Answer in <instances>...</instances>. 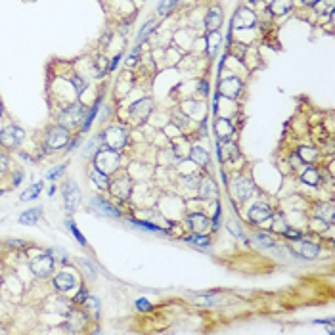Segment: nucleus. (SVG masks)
Here are the masks:
<instances>
[{
  "instance_id": "5fc2aeb1",
  "label": "nucleus",
  "mask_w": 335,
  "mask_h": 335,
  "mask_svg": "<svg viewBox=\"0 0 335 335\" xmlns=\"http://www.w3.org/2000/svg\"><path fill=\"white\" fill-rule=\"evenodd\" d=\"M86 299H88V291H86V289H80V291L75 295V303H77V304H82Z\"/></svg>"
},
{
  "instance_id": "e433bc0d",
  "label": "nucleus",
  "mask_w": 335,
  "mask_h": 335,
  "mask_svg": "<svg viewBox=\"0 0 335 335\" xmlns=\"http://www.w3.org/2000/svg\"><path fill=\"white\" fill-rule=\"evenodd\" d=\"M42 190V182H37V184H33V188H27L23 193H21V201H31V199H35L38 195V191Z\"/></svg>"
},
{
  "instance_id": "5701e85b",
  "label": "nucleus",
  "mask_w": 335,
  "mask_h": 335,
  "mask_svg": "<svg viewBox=\"0 0 335 335\" xmlns=\"http://www.w3.org/2000/svg\"><path fill=\"white\" fill-rule=\"evenodd\" d=\"M316 219H322L324 223L334 224L335 221V205L334 201H326L318 207V213H316Z\"/></svg>"
},
{
  "instance_id": "e2e57ef3",
  "label": "nucleus",
  "mask_w": 335,
  "mask_h": 335,
  "mask_svg": "<svg viewBox=\"0 0 335 335\" xmlns=\"http://www.w3.org/2000/svg\"><path fill=\"white\" fill-rule=\"evenodd\" d=\"M2 112H4V110H2V104H0V115H2Z\"/></svg>"
},
{
  "instance_id": "4be33fe9",
  "label": "nucleus",
  "mask_w": 335,
  "mask_h": 335,
  "mask_svg": "<svg viewBox=\"0 0 335 335\" xmlns=\"http://www.w3.org/2000/svg\"><path fill=\"white\" fill-rule=\"evenodd\" d=\"M301 182L306 184V186H312V188L318 186V184H320V173H318V169H314L312 165H308V167L301 173Z\"/></svg>"
},
{
  "instance_id": "6e6d98bb",
  "label": "nucleus",
  "mask_w": 335,
  "mask_h": 335,
  "mask_svg": "<svg viewBox=\"0 0 335 335\" xmlns=\"http://www.w3.org/2000/svg\"><path fill=\"white\" fill-rule=\"evenodd\" d=\"M121 58H123V54L119 52V54H117V56L113 58L112 62H110V71H115V69H117V65H119V62H121Z\"/></svg>"
},
{
  "instance_id": "cd10ccee",
  "label": "nucleus",
  "mask_w": 335,
  "mask_h": 335,
  "mask_svg": "<svg viewBox=\"0 0 335 335\" xmlns=\"http://www.w3.org/2000/svg\"><path fill=\"white\" fill-rule=\"evenodd\" d=\"M297 157L303 161V163L312 165V163L318 159V149L312 148V146H301V148L297 149Z\"/></svg>"
},
{
  "instance_id": "423d86ee",
  "label": "nucleus",
  "mask_w": 335,
  "mask_h": 335,
  "mask_svg": "<svg viewBox=\"0 0 335 335\" xmlns=\"http://www.w3.org/2000/svg\"><path fill=\"white\" fill-rule=\"evenodd\" d=\"M84 115H86V110L82 104H73L69 108H65L62 115H60V125L65 127V128H75L79 127L82 121H84Z\"/></svg>"
},
{
  "instance_id": "ea45409f",
  "label": "nucleus",
  "mask_w": 335,
  "mask_h": 335,
  "mask_svg": "<svg viewBox=\"0 0 335 335\" xmlns=\"http://www.w3.org/2000/svg\"><path fill=\"white\" fill-rule=\"evenodd\" d=\"M71 84L75 86L77 94H82V92L86 90V86H88V82H86L82 77H71Z\"/></svg>"
},
{
  "instance_id": "a878e982",
  "label": "nucleus",
  "mask_w": 335,
  "mask_h": 335,
  "mask_svg": "<svg viewBox=\"0 0 335 335\" xmlns=\"http://www.w3.org/2000/svg\"><path fill=\"white\" fill-rule=\"evenodd\" d=\"M190 159H191L195 165H199V167H207V165H209V153H207L203 148H199V146L190 148Z\"/></svg>"
},
{
  "instance_id": "9d476101",
  "label": "nucleus",
  "mask_w": 335,
  "mask_h": 335,
  "mask_svg": "<svg viewBox=\"0 0 335 335\" xmlns=\"http://www.w3.org/2000/svg\"><path fill=\"white\" fill-rule=\"evenodd\" d=\"M232 190H234L238 201H247V199L255 193V184H253L249 178H245V176H238L236 182H234V186H232Z\"/></svg>"
},
{
  "instance_id": "c9c22d12",
  "label": "nucleus",
  "mask_w": 335,
  "mask_h": 335,
  "mask_svg": "<svg viewBox=\"0 0 335 335\" xmlns=\"http://www.w3.org/2000/svg\"><path fill=\"white\" fill-rule=\"evenodd\" d=\"M102 144V134H98V136H94L88 144H86V148H84V151H82V155L84 157H90L92 153H96L98 151V146Z\"/></svg>"
},
{
  "instance_id": "864d4df0",
  "label": "nucleus",
  "mask_w": 335,
  "mask_h": 335,
  "mask_svg": "<svg viewBox=\"0 0 335 335\" xmlns=\"http://www.w3.org/2000/svg\"><path fill=\"white\" fill-rule=\"evenodd\" d=\"M8 165H10V159L6 153H0V173H6L8 171Z\"/></svg>"
},
{
  "instance_id": "f03ea898",
  "label": "nucleus",
  "mask_w": 335,
  "mask_h": 335,
  "mask_svg": "<svg viewBox=\"0 0 335 335\" xmlns=\"http://www.w3.org/2000/svg\"><path fill=\"white\" fill-rule=\"evenodd\" d=\"M71 142V136H69V128L58 125V127H52L48 132H46V148L48 149H62L67 148V144Z\"/></svg>"
},
{
  "instance_id": "9b49d317",
  "label": "nucleus",
  "mask_w": 335,
  "mask_h": 335,
  "mask_svg": "<svg viewBox=\"0 0 335 335\" xmlns=\"http://www.w3.org/2000/svg\"><path fill=\"white\" fill-rule=\"evenodd\" d=\"M110 190H112L113 195L119 197L121 201H123V199H128V195H130V191H132V180H130L127 175H123V176H119L115 182L110 184Z\"/></svg>"
},
{
  "instance_id": "f704fd0d",
  "label": "nucleus",
  "mask_w": 335,
  "mask_h": 335,
  "mask_svg": "<svg viewBox=\"0 0 335 335\" xmlns=\"http://www.w3.org/2000/svg\"><path fill=\"white\" fill-rule=\"evenodd\" d=\"M219 144H221V148H224V151L228 153V157H230L232 161L239 157V148H238L232 140H224V142H219Z\"/></svg>"
},
{
  "instance_id": "c85d7f7f",
  "label": "nucleus",
  "mask_w": 335,
  "mask_h": 335,
  "mask_svg": "<svg viewBox=\"0 0 335 335\" xmlns=\"http://www.w3.org/2000/svg\"><path fill=\"white\" fill-rule=\"evenodd\" d=\"M90 178L94 180V184L100 188V190H108L110 188V184H112V180H110V175H106V173H102V171H98L96 167L90 171Z\"/></svg>"
},
{
  "instance_id": "13d9d810",
  "label": "nucleus",
  "mask_w": 335,
  "mask_h": 335,
  "mask_svg": "<svg viewBox=\"0 0 335 335\" xmlns=\"http://www.w3.org/2000/svg\"><path fill=\"white\" fill-rule=\"evenodd\" d=\"M79 144H80V138H75V140H71V144H67V149H69V151H73V149L77 148Z\"/></svg>"
},
{
  "instance_id": "1a4fd4ad",
  "label": "nucleus",
  "mask_w": 335,
  "mask_h": 335,
  "mask_svg": "<svg viewBox=\"0 0 335 335\" xmlns=\"http://www.w3.org/2000/svg\"><path fill=\"white\" fill-rule=\"evenodd\" d=\"M247 217H249V221L253 224H264L266 221L272 219V209H270V205H268L266 201H257V203L249 209Z\"/></svg>"
},
{
  "instance_id": "79ce46f5",
  "label": "nucleus",
  "mask_w": 335,
  "mask_h": 335,
  "mask_svg": "<svg viewBox=\"0 0 335 335\" xmlns=\"http://www.w3.org/2000/svg\"><path fill=\"white\" fill-rule=\"evenodd\" d=\"M84 304L88 306V310H90V312H94V316H98V314H100V301H98L96 297H90V295H88V299L84 301Z\"/></svg>"
},
{
  "instance_id": "7ed1b4c3",
  "label": "nucleus",
  "mask_w": 335,
  "mask_h": 335,
  "mask_svg": "<svg viewBox=\"0 0 335 335\" xmlns=\"http://www.w3.org/2000/svg\"><path fill=\"white\" fill-rule=\"evenodd\" d=\"M128 142V134L127 130H123L121 127H110L104 134H102V146L110 149H119L125 148Z\"/></svg>"
},
{
  "instance_id": "f8f14e48",
  "label": "nucleus",
  "mask_w": 335,
  "mask_h": 335,
  "mask_svg": "<svg viewBox=\"0 0 335 335\" xmlns=\"http://www.w3.org/2000/svg\"><path fill=\"white\" fill-rule=\"evenodd\" d=\"M151 110H153V100L151 98H142V100H138V102H134L132 106H130V115L136 119V121H146L149 117V113H151Z\"/></svg>"
},
{
  "instance_id": "bf43d9fd",
  "label": "nucleus",
  "mask_w": 335,
  "mask_h": 335,
  "mask_svg": "<svg viewBox=\"0 0 335 335\" xmlns=\"http://www.w3.org/2000/svg\"><path fill=\"white\" fill-rule=\"evenodd\" d=\"M318 2H320V0H303V4H304V6H310V8H314Z\"/></svg>"
},
{
  "instance_id": "2eb2a0df",
  "label": "nucleus",
  "mask_w": 335,
  "mask_h": 335,
  "mask_svg": "<svg viewBox=\"0 0 335 335\" xmlns=\"http://www.w3.org/2000/svg\"><path fill=\"white\" fill-rule=\"evenodd\" d=\"M223 23H224V12L223 8L217 4V6H213L207 12V16H205V27H207V31H219Z\"/></svg>"
},
{
  "instance_id": "393cba45",
  "label": "nucleus",
  "mask_w": 335,
  "mask_h": 335,
  "mask_svg": "<svg viewBox=\"0 0 335 335\" xmlns=\"http://www.w3.org/2000/svg\"><path fill=\"white\" fill-rule=\"evenodd\" d=\"M110 60L106 56H96L94 62H92V73L96 75L98 79H102L106 73H110Z\"/></svg>"
},
{
  "instance_id": "3c124183",
  "label": "nucleus",
  "mask_w": 335,
  "mask_h": 335,
  "mask_svg": "<svg viewBox=\"0 0 335 335\" xmlns=\"http://www.w3.org/2000/svg\"><path fill=\"white\" fill-rule=\"evenodd\" d=\"M64 169H65V165H60V167H56V169H54L52 173H48V175H46V178H50V180H52V178H58L60 175H64Z\"/></svg>"
},
{
  "instance_id": "412c9836",
  "label": "nucleus",
  "mask_w": 335,
  "mask_h": 335,
  "mask_svg": "<svg viewBox=\"0 0 335 335\" xmlns=\"http://www.w3.org/2000/svg\"><path fill=\"white\" fill-rule=\"evenodd\" d=\"M293 8V0H270L268 12L272 16H286Z\"/></svg>"
},
{
  "instance_id": "ddd939ff",
  "label": "nucleus",
  "mask_w": 335,
  "mask_h": 335,
  "mask_svg": "<svg viewBox=\"0 0 335 335\" xmlns=\"http://www.w3.org/2000/svg\"><path fill=\"white\" fill-rule=\"evenodd\" d=\"M186 223L193 234H205L211 228V221L203 213H191V215H188Z\"/></svg>"
},
{
  "instance_id": "4c0bfd02",
  "label": "nucleus",
  "mask_w": 335,
  "mask_h": 335,
  "mask_svg": "<svg viewBox=\"0 0 335 335\" xmlns=\"http://www.w3.org/2000/svg\"><path fill=\"white\" fill-rule=\"evenodd\" d=\"M48 253H50V257H52L54 261L67 262V253H65L64 249H60V247H52V249H48Z\"/></svg>"
},
{
  "instance_id": "603ef678",
  "label": "nucleus",
  "mask_w": 335,
  "mask_h": 335,
  "mask_svg": "<svg viewBox=\"0 0 335 335\" xmlns=\"http://www.w3.org/2000/svg\"><path fill=\"white\" fill-rule=\"evenodd\" d=\"M6 245H8V247H16V249H21V247H25L27 243H25L23 239H8V241H6Z\"/></svg>"
},
{
  "instance_id": "09e8293b",
  "label": "nucleus",
  "mask_w": 335,
  "mask_h": 335,
  "mask_svg": "<svg viewBox=\"0 0 335 335\" xmlns=\"http://www.w3.org/2000/svg\"><path fill=\"white\" fill-rule=\"evenodd\" d=\"M197 303L203 304V306H215L217 304V297H197Z\"/></svg>"
},
{
  "instance_id": "4d7b16f0",
  "label": "nucleus",
  "mask_w": 335,
  "mask_h": 335,
  "mask_svg": "<svg viewBox=\"0 0 335 335\" xmlns=\"http://www.w3.org/2000/svg\"><path fill=\"white\" fill-rule=\"evenodd\" d=\"M184 182H186L188 186H197L201 180H199L197 176H186V178H184Z\"/></svg>"
},
{
  "instance_id": "72a5a7b5",
  "label": "nucleus",
  "mask_w": 335,
  "mask_h": 335,
  "mask_svg": "<svg viewBox=\"0 0 335 335\" xmlns=\"http://www.w3.org/2000/svg\"><path fill=\"white\" fill-rule=\"evenodd\" d=\"M176 2L178 0H159V4H157V14L159 16H169L171 12H173V8L176 6Z\"/></svg>"
},
{
  "instance_id": "0eeeda50",
  "label": "nucleus",
  "mask_w": 335,
  "mask_h": 335,
  "mask_svg": "<svg viewBox=\"0 0 335 335\" xmlns=\"http://www.w3.org/2000/svg\"><path fill=\"white\" fill-rule=\"evenodd\" d=\"M241 90H243V80L236 75L232 77H226L219 82V94L221 98H228V100H238L241 96Z\"/></svg>"
},
{
  "instance_id": "aec40b11",
  "label": "nucleus",
  "mask_w": 335,
  "mask_h": 335,
  "mask_svg": "<svg viewBox=\"0 0 335 335\" xmlns=\"http://www.w3.org/2000/svg\"><path fill=\"white\" fill-rule=\"evenodd\" d=\"M219 195V188L217 182L211 178H205L203 182H199V197L201 199H217Z\"/></svg>"
},
{
  "instance_id": "49530a36",
  "label": "nucleus",
  "mask_w": 335,
  "mask_h": 335,
  "mask_svg": "<svg viewBox=\"0 0 335 335\" xmlns=\"http://www.w3.org/2000/svg\"><path fill=\"white\" fill-rule=\"evenodd\" d=\"M197 92H201V96H209V82L205 79L197 82Z\"/></svg>"
},
{
  "instance_id": "473e14b6",
  "label": "nucleus",
  "mask_w": 335,
  "mask_h": 335,
  "mask_svg": "<svg viewBox=\"0 0 335 335\" xmlns=\"http://www.w3.org/2000/svg\"><path fill=\"white\" fill-rule=\"evenodd\" d=\"M184 241H186V243H193L195 247H209V245H211V239H209V236H205V234H193V236L186 238Z\"/></svg>"
},
{
  "instance_id": "f257e3e1",
  "label": "nucleus",
  "mask_w": 335,
  "mask_h": 335,
  "mask_svg": "<svg viewBox=\"0 0 335 335\" xmlns=\"http://www.w3.org/2000/svg\"><path fill=\"white\" fill-rule=\"evenodd\" d=\"M121 165V155L117 149L102 148L94 153V167L106 175H112Z\"/></svg>"
},
{
  "instance_id": "20e7f679",
  "label": "nucleus",
  "mask_w": 335,
  "mask_h": 335,
  "mask_svg": "<svg viewBox=\"0 0 335 335\" xmlns=\"http://www.w3.org/2000/svg\"><path fill=\"white\" fill-rule=\"evenodd\" d=\"M257 25V16L253 10L241 6L238 8V12L234 14L232 21H230V27H234L236 31H245V29H253Z\"/></svg>"
},
{
  "instance_id": "2f4dec72",
  "label": "nucleus",
  "mask_w": 335,
  "mask_h": 335,
  "mask_svg": "<svg viewBox=\"0 0 335 335\" xmlns=\"http://www.w3.org/2000/svg\"><path fill=\"white\" fill-rule=\"evenodd\" d=\"M42 217V209L40 207H35V209H29V211H25L21 217H19V224H35Z\"/></svg>"
},
{
  "instance_id": "a19ab883",
  "label": "nucleus",
  "mask_w": 335,
  "mask_h": 335,
  "mask_svg": "<svg viewBox=\"0 0 335 335\" xmlns=\"http://www.w3.org/2000/svg\"><path fill=\"white\" fill-rule=\"evenodd\" d=\"M138 60H140V46L136 44V46L132 48V52H130V56L127 58V65H128V67H134V65L138 64Z\"/></svg>"
},
{
  "instance_id": "6e6552de",
  "label": "nucleus",
  "mask_w": 335,
  "mask_h": 335,
  "mask_svg": "<svg viewBox=\"0 0 335 335\" xmlns=\"http://www.w3.org/2000/svg\"><path fill=\"white\" fill-rule=\"evenodd\" d=\"M54 270V259L50 253H38L35 259H31V272L38 278H48Z\"/></svg>"
},
{
  "instance_id": "4468645a",
  "label": "nucleus",
  "mask_w": 335,
  "mask_h": 335,
  "mask_svg": "<svg viewBox=\"0 0 335 335\" xmlns=\"http://www.w3.org/2000/svg\"><path fill=\"white\" fill-rule=\"evenodd\" d=\"M90 207H92L96 213L104 215V217H112V219H119V217H121L119 211L113 207L108 199H104V197H92V199H90Z\"/></svg>"
},
{
  "instance_id": "a18cd8bd",
  "label": "nucleus",
  "mask_w": 335,
  "mask_h": 335,
  "mask_svg": "<svg viewBox=\"0 0 335 335\" xmlns=\"http://www.w3.org/2000/svg\"><path fill=\"white\" fill-rule=\"evenodd\" d=\"M136 308H138L140 312H149V310H151V303H149L148 299H138V301H136Z\"/></svg>"
},
{
  "instance_id": "7c9ffc66",
  "label": "nucleus",
  "mask_w": 335,
  "mask_h": 335,
  "mask_svg": "<svg viewBox=\"0 0 335 335\" xmlns=\"http://www.w3.org/2000/svg\"><path fill=\"white\" fill-rule=\"evenodd\" d=\"M130 226H134V228H142V230H146V232H153V234H159V236H167V230H163L161 226H157V224L153 223H144V221H130Z\"/></svg>"
},
{
  "instance_id": "a211bd4d",
  "label": "nucleus",
  "mask_w": 335,
  "mask_h": 335,
  "mask_svg": "<svg viewBox=\"0 0 335 335\" xmlns=\"http://www.w3.org/2000/svg\"><path fill=\"white\" fill-rule=\"evenodd\" d=\"M64 197H65V209L69 213H73L75 209H77V205H79V197H80L79 188L75 186L73 182H67L65 191H64Z\"/></svg>"
},
{
  "instance_id": "39448f33",
  "label": "nucleus",
  "mask_w": 335,
  "mask_h": 335,
  "mask_svg": "<svg viewBox=\"0 0 335 335\" xmlns=\"http://www.w3.org/2000/svg\"><path fill=\"white\" fill-rule=\"evenodd\" d=\"M25 140V130L16 127V125H10V127H4L0 130V144L8 149H16L21 146V142Z\"/></svg>"
},
{
  "instance_id": "c03bdc74",
  "label": "nucleus",
  "mask_w": 335,
  "mask_h": 335,
  "mask_svg": "<svg viewBox=\"0 0 335 335\" xmlns=\"http://www.w3.org/2000/svg\"><path fill=\"white\" fill-rule=\"evenodd\" d=\"M282 234H284L286 238H289V239H301V238H303V232H299V230H293V228H289V226H287V228H286V230H284Z\"/></svg>"
},
{
  "instance_id": "8fccbe9b",
  "label": "nucleus",
  "mask_w": 335,
  "mask_h": 335,
  "mask_svg": "<svg viewBox=\"0 0 335 335\" xmlns=\"http://www.w3.org/2000/svg\"><path fill=\"white\" fill-rule=\"evenodd\" d=\"M80 261V264L86 268V272H88V278H96V270H94V266L90 264L88 261H84V259H79Z\"/></svg>"
},
{
  "instance_id": "c756f323",
  "label": "nucleus",
  "mask_w": 335,
  "mask_h": 335,
  "mask_svg": "<svg viewBox=\"0 0 335 335\" xmlns=\"http://www.w3.org/2000/svg\"><path fill=\"white\" fill-rule=\"evenodd\" d=\"M155 27H157V21L155 19H148L144 25H142V29L138 31V38H136V44L138 46H142L146 40H148V37L155 31Z\"/></svg>"
},
{
  "instance_id": "37998d69",
  "label": "nucleus",
  "mask_w": 335,
  "mask_h": 335,
  "mask_svg": "<svg viewBox=\"0 0 335 335\" xmlns=\"http://www.w3.org/2000/svg\"><path fill=\"white\" fill-rule=\"evenodd\" d=\"M67 228H69V230H71V234H73V238H77V239H79V243H80V245H86V239H84V236H82V234H80V232H79V228H77V226H75L73 224V221H67Z\"/></svg>"
},
{
  "instance_id": "b1692460",
  "label": "nucleus",
  "mask_w": 335,
  "mask_h": 335,
  "mask_svg": "<svg viewBox=\"0 0 335 335\" xmlns=\"http://www.w3.org/2000/svg\"><path fill=\"white\" fill-rule=\"evenodd\" d=\"M221 33L219 31H209V37H207V52H209V58L215 60V56L219 54V46H221Z\"/></svg>"
},
{
  "instance_id": "052dcab7",
  "label": "nucleus",
  "mask_w": 335,
  "mask_h": 335,
  "mask_svg": "<svg viewBox=\"0 0 335 335\" xmlns=\"http://www.w3.org/2000/svg\"><path fill=\"white\" fill-rule=\"evenodd\" d=\"M21 178H23V173H21V171H19V173H17V176H16V178H14V182H16V186H17V184H19V182H21Z\"/></svg>"
},
{
  "instance_id": "58836bf2",
  "label": "nucleus",
  "mask_w": 335,
  "mask_h": 335,
  "mask_svg": "<svg viewBox=\"0 0 335 335\" xmlns=\"http://www.w3.org/2000/svg\"><path fill=\"white\" fill-rule=\"evenodd\" d=\"M272 217H274V223H272V230H278V232H284L286 228H287V223H286V219L280 215V213H272Z\"/></svg>"
},
{
  "instance_id": "f3484780",
  "label": "nucleus",
  "mask_w": 335,
  "mask_h": 335,
  "mask_svg": "<svg viewBox=\"0 0 335 335\" xmlns=\"http://www.w3.org/2000/svg\"><path fill=\"white\" fill-rule=\"evenodd\" d=\"M54 286L58 291H71L75 286H77V280L71 272H60L56 278H54Z\"/></svg>"
},
{
  "instance_id": "6ab92c4d",
  "label": "nucleus",
  "mask_w": 335,
  "mask_h": 335,
  "mask_svg": "<svg viewBox=\"0 0 335 335\" xmlns=\"http://www.w3.org/2000/svg\"><path fill=\"white\" fill-rule=\"evenodd\" d=\"M215 134L219 138V142L230 140V136L234 134V125L228 119H217L215 121Z\"/></svg>"
},
{
  "instance_id": "dca6fc26",
  "label": "nucleus",
  "mask_w": 335,
  "mask_h": 335,
  "mask_svg": "<svg viewBox=\"0 0 335 335\" xmlns=\"http://www.w3.org/2000/svg\"><path fill=\"white\" fill-rule=\"evenodd\" d=\"M297 255L299 257H303V259H306V261H312V259H316V257L320 255V247H318L316 243L304 241V239L301 238L297 243Z\"/></svg>"
},
{
  "instance_id": "0e129e2a",
  "label": "nucleus",
  "mask_w": 335,
  "mask_h": 335,
  "mask_svg": "<svg viewBox=\"0 0 335 335\" xmlns=\"http://www.w3.org/2000/svg\"><path fill=\"white\" fill-rule=\"evenodd\" d=\"M0 195H2V191H0Z\"/></svg>"
},
{
  "instance_id": "680f3d73",
  "label": "nucleus",
  "mask_w": 335,
  "mask_h": 335,
  "mask_svg": "<svg viewBox=\"0 0 335 335\" xmlns=\"http://www.w3.org/2000/svg\"><path fill=\"white\" fill-rule=\"evenodd\" d=\"M247 2H249V4H257L259 0H247Z\"/></svg>"
},
{
  "instance_id": "de8ad7c7",
  "label": "nucleus",
  "mask_w": 335,
  "mask_h": 335,
  "mask_svg": "<svg viewBox=\"0 0 335 335\" xmlns=\"http://www.w3.org/2000/svg\"><path fill=\"white\" fill-rule=\"evenodd\" d=\"M228 230H230L236 238H243V232H241V228H239V224L238 223H228Z\"/></svg>"
},
{
  "instance_id": "bb28decb",
  "label": "nucleus",
  "mask_w": 335,
  "mask_h": 335,
  "mask_svg": "<svg viewBox=\"0 0 335 335\" xmlns=\"http://www.w3.org/2000/svg\"><path fill=\"white\" fill-rule=\"evenodd\" d=\"M253 243L259 245V247H264V249H270V247H276V245H278L276 238L270 236V234H264V232L253 234Z\"/></svg>"
}]
</instances>
